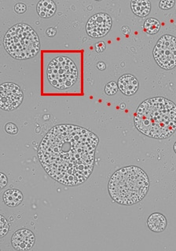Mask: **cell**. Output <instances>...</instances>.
Wrapping results in <instances>:
<instances>
[{
	"label": "cell",
	"mask_w": 176,
	"mask_h": 251,
	"mask_svg": "<svg viewBox=\"0 0 176 251\" xmlns=\"http://www.w3.org/2000/svg\"><path fill=\"white\" fill-rule=\"evenodd\" d=\"M98 137L83 127L70 124L50 129L42 140L38 158L45 171L66 186H78L93 172Z\"/></svg>",
	"instance_id": "cell-1"
},
{
	"label": "cell",
	"mask_w": 176,
	"mask_h": 251,
	"mask_svg": "<svg viewBox=\"0 0 176 251\" xmlns=\"http://www.w3.org/2000/svg\"><path fill=\"white\" fill-rule=\"evenodd\" d=\"M135 125L139 132L150 137H169L176 131V105L160 97L148 99L137 109Z\"/></svg>",
	"instance_id": "cell-2"
},
{
	"label": "cell",
	"mask_w": 176,
	"mask_h": 251,
	"mask_svg": "<svg viewBox=\"0 0 176 251\" xmlns=\"http://www.w3.org/2000/svg\"><path fill=\"white\" fill-rule=\"evenodd\" d=\"M150 181L146 173L135 166L115 172L109 182L110 196L121 205L131 206L142 201L147 194Z\"/></svg>",
	"instance_id": "cell-3"
},
{
	"label": "cell",
	"mask_w": 176,
	"mask_h": 251,
	"mask_svg": "<svg viewBox=\"0 0 176 251\" xmlns=\"http://www.w3.org/2000/svg\"><path fill=\"white\" fill-rule=\"evenodd\" d=\"M3 45L6 52L17 60L32 58L40 49L38 35L25 23L13 25L7 31L4 36Z\"/></svg>",
	"instance_id": "cell-4"
},
{
	"label": "cell",
	"mask_w": 176,
	"mask_h": 251,
	"mask_svg": "<svg viewBox=\"0 0 176 251\" xmlns=\"http://www.w3.org/2000/svg\"><path fill=\"white\" fill-rule=\"evenodd\" d=\"M52 86L58 90L72 87L78 80V69L73 60L67 57H57L50 62L47 70Z\"/></svg>",
	"instance_id": "cell-5"
},
{
	"label": "cell",
	"mask_w": 176,
	"mask_h": 251,
	"mask_svg": "<svg viewBox=\"0 0 176 251\" xmlns=\"http://www.w3.org/2000/svg\"><path fill=\"white\" fill-rule=\"evenodd\" d=\"M154 57L160 68L170 70L176 66V38L164 35L158 40L154 49Z\"/></svg>",
	"instance_id": "cell-6"
},
{
	"label": "cell",
	"mask_w": 176,
	"mask_h": 251,
	"mask_svg": "<svg viewBox=\"0 0 176 251\" xmlns=\"http://www.w3.org/2000/svg\"><path fill=\"white\" fill-rule=\"evenodd\" d=\"M24 98L23 92L17 84L5 83L0 86V108L5 111L17 109Z\"/></svg>",
	"instance_id": "cell-7"
},
{
	"label": "cell",
	"mask_w": 176,
	"mask_h": 251,
	"mask_svg": "<svg viewBox=\"0 0 176 251\" xmlns=\"http://www.w3.org/2000/svg\"><path fill=\"white\" fill-rule=\"evenodd\" d=\"M112 25V20L109 14L99 13L92 16L87 21L86 30L92 38H101L108 34Z\"/></svg>",
	"instance_id": "cell-8"
},
{
	"label": "cell",
	"mask_w": 176,
	"mask_h": 251,
	"mask_svg": "<svg viewBox=\"0 0 176 251\" xmlns=\"http://www.w3.org/2000/svg\"><path fill=\"white\" fill-rule=\"evenodd\" d=\"M35 241L34 233L26 229L16 231L11 238L12 246L17 251L29 250L33 247Z\"/></svg>",
	"instance_id": "cell-9"
},
{
	"label": "cell",
	"mask_w": 176,
	"mask_h": 251,
	"mask_svg": "<svg viewBox=\"0 0 176 251\" xmlns=\"http://www.w3.org/2000/svg\"><path fill=\"white\" fill-rule=\"evenodd\" d=\"M118 87L123 94L131 96L135 94L138 89V82L132 75L126 74L119 78L118 80Z\"/></svg>",
	"instance_id": "cell-10"
},
{
	"label": "cell",
	"mask_w": 176,
	"mask_h": 251,
	"mask_svg": "<svg viewBox=\"0 0 176 251\" xmlns=\"http://www.w3.org/2000/svg\"><path fill=\"white\" fill-rule=\"evenodd\" d=\"M147 225L149 229L154 232H163L167 226L166 217L160 213H154L148 218Z\"/></svg>",
	"instance_id": "cell-11"
},
{
	"label": "cell",
	"mask_w": 176,
	"mask_h": 251,
	"mask_svg": "<svg viewBox=\"0 0 176 251\" xmlns=\"http://www.w3.org/2000/svg\"><path fill=\"white\" fill-rule=\"evenodd\" d=\"M57 6L52 0H41L37 4L36 10L39 15L43 18L51 17L56 12Z\"/></svg>",
	"instance_id": "cell-12"
},
{
	"label": "cell",
	"mask_w": 176,
	"mask_h": 251,
	"mask_svg": "<svg viewBox=\"0 0 176 251\" xmlns=\"http://www.w3.org/2000/svg\"><path fill=\"white\" fill-rule=\"evenodd\" d=\"M4 203L9 207H16L19 206L23 201V194L17 189H9L3 194Z\"/></svg>",
	"instance_id": "cell-13"
},
{
	"label": "cell",
	"mask_w": 176,
	"mask_h": 251,
	"mask_svg": "<svg viewBox=\"0 0 176 251\" xmlns=\"http://www.w3.org/2000/svg\"><path fill=\"white\" fill-rule=\"evenodd\" d=\"M131 6L133 13L138 17H146L151 10V3L148 0H133Z\"/></svg>",
	"instance_id": "cell-14"
},
{
	"label": "cell",
	"mask_w": 176,
	"mask_h": 251,
	"mask_svg": "<svg viewBox=\"0 0 176 251\" xmlns=\"http://www.w3.org/2000/svg\"><path fill=\"white\" fill-rule=\"evenodd\" d=\"M144 31L150 35L157 34L160 28V23L155 18H148L144 23Z\"/></svg>",
	"instance_id": "cell-15"
},
{
	"label": "cell",
	"mask_w": 176,
	"mask_h": 251,
	"mask_svg": "<svg viewBox=\"0 0 176 251\" xmlns=\"http://www.w3.org/2000/svg\"><path fill=\"white\" fill-rule=\"evenodd\" d=\"M10 229V225L6 218L2 215L0 216V237L2 238L6 236Z\"/></svg>",
	"instance_id": "cell-16"
},
{
	"label": "cell",
	"mask_w": 176,
	"mask_h": 251,
	"mask_svg": "<svg viewBox=\"0 0 176 251\" xmlns=\"http://www.w3.org/2000/svg\"><path fill=\"white\" fill-rule=\"evenodd\" d=\"M118 89H119V87H118V85L115 82H110L105 86V92L107 95L112 96V95L116 93Z\"/></svg>",
	"instance_id": "cell-17"
},
{
	"label": "cell",
	"mask_w": 176,
	"mask_h": 251,
	"mask_svg": "<svg viewBox=\"0 0 176 251\" xmlns=\"http://www.w3.org/2000/svg\"><path fill=\"white\" fill-rule=\"evenodd\" d=\"M174 4V0H161L159 6L162 10H169L172 8Z\"/></svg>",
	"instance_id": "cell-18"
},
{
	"label": "cell",
	"mask_w": 176,
	"mask_h": 251,
	"mask_svg": "<svg viewBox=\"0 0 176 251\" xmlns=\"http://www.w3.org/2000/svg\"><path fill=\"white\" fill-rule=\"evenodd\" d=\"M5 131L10 134H17L18 133V127L13 123H6L5 126Z\"/></svg>",
	"instance_id": "cell-19"
},
{
	"label": "cell",
	"mask_w": 176,
	"mask_h": 251,
	"mask_svg": "<svg viewBox=\"0 0 176 251\" xmlns=\"http://www.w3.org/2000/svg\"><path fill=\"white\" fill-rule=\"evenodd\" d=\"M14 10L18 14H22V13H25V11L27 10V6L25 3L19 2V3H17L14 6Z\"/></svg>",
	"instance_id": "cell-20"
},
{
	"label": "cell",
	"mask_w": 176,
	"mask_h": 251,
	"mask_svg": "<svg viewBox=\"0 0 176 251\" xmlns=\"http://www.w3.org/2000/svg\"><path fill=\"white\" fill-rule=\"evenodd\" d=\"M105 43L104 42H98L95 45V50H96L97 53H102L103 51L105 50Z\"/></svg>",
	"instance_id": "cell-21"
},
{
	"label": "cell",
	"mask_w": 176,
	"mask_h": 251,
	"mask_svg": "<svg viewBox=\"0 0 176 251\" xmlns=\"http://www.w3.org/2000/svg\"><path fill=\"white\" fill-rule=\"evenodd\" d=\"M0 180H1V182H0V188L1 189L4 188L5 186H6L8 183V179L6 178V176H5V174L1 173L0 174Z\"/></svg>",
	"instance_id": "cell-22"
},
{
	"label": "cell",
	"mask_w": 176,
	"mask_h": 251,
	"mask_svg": "<svg viewBox=\"0 0 176 251\" xmlns=\"http://www.w3.org/2000/svg\"><path fill=\"white\" fill-rule=\"evenodd\" d=\"M47 35L49 37H53V36L56 35V32H57V30L53 28H49L47 30Z\"/></svg>",
	"instance_id": "cell-23"
},
{
	"label": "cell",
	"mask_w": 176,
	"mask_h": 251,
	"mask_svg": "<svg viewBox=\"0 0 176 251\" xmlns=\"http://www.w3.org/2000/svg\"><path fill=\"white\" fill-rule=\"evenodd\" d=\"M97 68H98L99 70H105L106 68V65L105 64L104 62H102V61H101V62H98V64H97Z\"/></svg>",
	"instance_id": "cell-24"
},
{
	"label": "cell",
	"mask_w": 176,
	"mask_h": 251,
	"mask_svg": "<svg viewBox=\"0 0 176 251\" xmlns=\"http://www.w3.org/2000/svg\"><path fill=\"white\" fill-rule=\"evenodd\" d=\"M122 30H123V34L124 35H126L127 33V34H128L129 33V32H130V29H129V28L128 27H123V29H122Z\"/></svg>",
	"instance_id": "cell-25"
},
{
	"label": "cell",
	"mask_w": 176,
	"mask_h": 251,
	"mask_svg": "<svg viewBox=\"0 0 176 251\" xmlns=\"http://www.w3.org/2000/svg\"><path fill=\"white\" fill-rule=\"evenodd\" d=\"M174 151H175V153H176V142L174 143Z\"/></svg>",
	"instance_id": "cell-26"
}]
</instances>
